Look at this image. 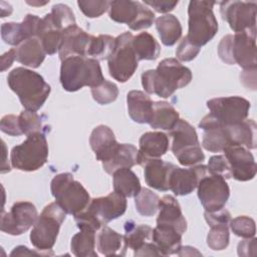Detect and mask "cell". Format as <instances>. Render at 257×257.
Wrapping results in <instances>:
<instances>
[{"label": "cell", "mask_w": 257, "mask_h": 257, "mask_svg": "<svg viewBox=\"0 0 257 257\" xmlns=\"http://www.w3.org/2000/svg\"><path fill=\"white\" fill-rule=\"evenodd\" d=\"M192 80V71L176 58L163 59L156 69L142 74V84L148 93L167 98L177 89L185 87Z\"/></svg>", "instance_id": "1"}, {"label": "cell", "mask_w": 257, "mask_h": 257, "mask_svg": "<svg viewBox=\"0 0 257 257\" xmlns=\"http://www.w3.org/2000/svg\"><path fill=\"white\" fill-rule=\"evenodd\" d=\"M7 83L26 110L37 111L50 93V85L37 72L24 67H16L7 76Z\"/></svg>", "instance_id": "2"}, {"label": "cell", "mask_w": 257, "mask_h": 257, "mask_svg": "<svg viewBox=\"0 0 257 257\" xmlns=\"http://www.w3.org/2000/svg\"><path fill=\"white\" fill-rule=\"evenodd\" d=\"M103 81L99 62L94 58L72 55L61 61L60 83L66 91H77L83 86L94 87Z\"/></svg>", "instance_id": "3"}, {"label": "cell", "mask_w": 257, "mask_h": 257, "mask_svg": "<svg viewBox=\"0 0 257 257\" xmlns=\"http://www.w3.org/2000/svg\"><path fill=\"white\" fill-rule=\"evenodd\" d=\"M210 113L205 115L199 123L201 128L228 126L247 119L250 102L241 96L216 97L207 101Z\"/></svg>", "instance_id": "4"}, {"label": "cell", "mask_w": 257, "mask_h": 257, "mask_svg": "<svg viewBox=\"0 0 257 257\" xmlns=\"http://www.w3.org/2000/svg\"><path fill=\"white\" fill-rule=\"evenodd\" d=\"M218 54L227 64H238L244 69L256 67V31L224 36L218 45Z\"/></svg>", "instance_id": "5"}, {"label": "cell", "mask_w": 257, "mask_h": 257, "mask_svg": "<svg viewBox=\"0 0 257 257\" xmlns=\"http://www.w3.org/2000/svg\"><path fill=\"white\" fill-rule=\"evenodd\" d=\"M50 190L55 202L66 214L72 216L83 212L91 201L88 192L70 173L56 175L50 183Z\"/></svg>", "instance_id": "6"}, {"label": "cell", "mask_w": 257, "mask_h": 257, "mask_svg": "<svg viewBox=\"0 0 257 257\" xmlns=\"http://www.w3.org/2000/svg\"><path fill=\"white\" fill-rule=\"evenodd\" d=\"M216 2L191 1L188 7L189 30L188 40L201 48L207 44L218 31V22L213 13Z\"/></svg>", "instance_id": "7"}, {"label": "cell", "mask_w": 257, "mask_h": 257, "mask_svg": "<svg viewBox=\"0 0 257 257\" xmlns=\"http://www.w3.org/2000/svg\"><path fill=\"white\" fill-rule=\"evenodd\" d=\"M66 213L56 203H50L37 217L30 233L31 244L38 251H50L54 246Z\"/></svg>", "instance_id": "8"}, {"label": "cell", "mask_w": 257, "mask_h": 257, "mask_svg": "<svg viewBox=\"0 0 257 257\" xmlns=\"http://www.w3.org/2000/svg\"><path fill=\"white\" fill-rule=\"evenodd\" d=\"M169 136L173 140L172 152L181 165L194 166L205 160L198 135L187 120L179 119Z\"/></svg>", "instance_id": "9"}, {"label": "cell", "mask_w": 257, "mask_h": 257, "mask_svg": "<svg viewBox=\"0 0 257 257\" xmlns=\"http://www.w3.org/2000/svg\"><path fill=\"white\" fill-rule=\"evenodd\" d=\"M47 158L48 145L42 133L27 136V139L15 146L10 154L12 167L23 172L37 171L46 163Z\"/></svg>", "instance_id": "10"}, {"label": "cell", "mask_w": 257, "mask_h": 257, "mask_svg": "<svg viewBox=\"0 0 257 257\" xmlns=\"http://www.w3.org/2000/svg\"><path fill=\"white\" fill-rule=\"evenodd\" d=\"M133 34L123 32L115 38V45L108 57V71L119 82L127 81L138 68L139 59L133 47Z\"/></svg>", "instance_id": "11"}, {"label": "cell", "mask_w": 257, "mask_h": 257, "mask_svg": "<svg viewBox=\"0 0 257 257\" xmlns=\"http://www.w3.org/2000/svg\"><path fill=\"white\" fill-rule=\"evenodd\" d=\"M257 4L254 1H224L220 3V13L230 28L238 32L256 31Z\"/></svg>", "instance_id": "12"}, {"label": "cell", "mask_w": 257, "mask_h": 257, "mask_svg": "<svg viewBox=\"0 0 257 257\" xmlns=\"http://www.w3.org/2000/svg\"><path fill=\"white\" fill-rule=\"evenodd\" d=\"M37 217V209L31 202H16L9 212H2L1 231L13 236L21 235L34 225Z\"/></svg>", "instance_id": "13"}, {"label": "cell", "mask_w": 257, "mask_h": 257, "mask_svg": "<svg viewBox=\"0 0 257 257\" xmlns=\"http://www.w3.org/2000/svg\"><path fill=\"white\" fill-rule=\"evenodd\" d=\"M198 198L205 211L213 212L224 208L230 196V189L225 179L207 174L198 184Z\"/></svg>", "instance_id": "14"}, {"label": "cell", "mask_w": 257, "mask_h": 257, "mask_svg": "<svg viewBox=\"0 0 257 257\" xmlns=\"http://www.w3.org/2000/svg\"><path fill=\"white\" fill-rule=\"evenodd\" d=\"M85 210L102 226L125 212L126 200L124 196L111 192L107 196L92 199Z\"/></svg>", "instance_id": "15"}, {"label": "cell", "mask_w": 257, "mask_h": 257, "mask_svg": "<svg viewBox=\"0 0 257 257\" xmlns=\"http://www.w3.org/2000/svg\"><path fill=\"white\" fill-rule=\"evenodd\" d=\"M231 176L241 182L252 180L257 172V166L253 155L243 146H229L224 151Z\"/></svg>", "instance_id": "16"}, {"label": "cell", "mask_w": 257, "mask_h": 257, "mask_svg": "<svg viewBox=\"0 0 257 257\" xmlns=\"http://www.w3.org/2000/svg\"><path fill=\"white\" fill-rule=\"evenodd\" d=\"M208 173V169L204 165H198L189 169L175 166L170 175L169 189L177 196L189 195L198 187L200 180Z\"/></svg>", "instance_id": "17"}, {"label": "cell", "mask_w": 257, "mask_h": 257, "mask_svg": "<svg viewBox=\"0 0 257 257\" xmlns=\"http://www.w3.org/2000/svg\"><path fill=\"white\" fill-rule=\"evenodd\" d=\"M93 35L86 33L76 24L65 28L62 32V44L58 51L61 61L68 56H88Z\"/></svg>", "instance_id": "18"}, {"label": "cell", "mask_w": 257, "mask_h": 257, "mask_svg": "<svg viewBox=\"0 0 257 257\" xmlns=\"http://www.w3.org/2000/svg\"><path fill=\"white\" fill-rule=\"evenodd\" d=\"M40 19L36 15L27 14L21 23H3L1 26V37L5 43L18 46L23 41L36 37Z\"/></svg>", "instance_id": "19"}, {"label": "cell", "mask_w": 257, "mask_h": 257, "mask_svg": "<svg viewBox=\"0 0 257 257\" xmlns=\"http://www.w3.org/2000/svg\"><path fill=\"white\" fill-rule=\"evenodd\" d=\"M138 165L144 166L148 161L160 159L169 150V137L162 132H148L139 141Z\"/></svg>", "instance_id": "20"}, {"label": "cell", "mask_w": 257, "mask_h": 257, "mask_svg": "<svg viewBox=\"0 0 257 257\" xmlns=\"http://www.w3.org/2000/svg\"><path fill=\"white\" fill-rule=\"evenodd\" d=\"M160 213L157 218V225L170 226L179 231L182 235L187 230V221L182 213L181 206L177 199L166 195L159 201Z\"/></svg>", "instance_id": "21"}, {"label": "cell", "mask_w": 257, "mask_h": 257, "mask_svg": "<svg viewBox=\"0 0 257 257\" xmlns=\"http://www.w3.org/2000/svg\"><path fill=\"white\" fill-rule=\"evenodd\" d=\"M144 175L147 185L158 191L166 192L169 189V179L175 165L161 159L148 161L144 166Z\"/></svg>", "instance_id": "22"}, {"label": "cell", "mask_w": 257, "mask_h": 257, "mask_svg": "<svg viewBox=\"0 0 257 257\" xmlns=\"http://www.w3.org/2000/svg\"><path fill=\"white\" fill-rule=\"evenodd\" d=\"M89 145L95 153L96 160L103 163L111 156L118 143L110 127L104 124H99L91 132Z\"/></svg>", "instance_id": "23"}, {"label": "cell", "mask_w": 257, "mask_h": 257, "mask_svg": "<svg viewBox=\"0 0 257 257\" xmlns=\"http://www.w3.org/2000/svg\"><path fill=\"white\" fill-rule=\"evenodd\" d=\"M127 111L131 118L138 123H150L153 117V101L141 90H131L126 95Z\"/></svg>", "instance_id": "24"}, {"label": "cell", "mask_w": 257, "mask_h": 257, "mask_svg": "<svg viewBox=\"0 0 257 257\" xmlns=\"http://www.w3.org/2000/svg\"><path fill=\"white\" fill-rule=\"evenodd\" d=\"M139 150L132 144H118L111 156L102 163L103 170L112 175L116 170L138 165Z\"/></svg>", "instance_id": "25"}, {"label": "cell", "mask_w": 257, "mask_h": 257, "mask_svg": "<svg viewBox=\"0 0 257 257\" xmlns=\"http://www.w3.org/2000/svg\"><path fill=\"white\" fill-rule=\"evenodd\" d=\"M62 32L54 24L50 13L40 19L36 37L40 40L46 54L52 55L59 51L62 44Z\"/></svg>", "instance_id": "26"}, {"label": "cell", "mask_w": 257, "mask_h": 257, "mask_svg": "<svg viewBox=\"0 0 257 257\" xmlns=\"http://www.w3.org/2000/svg\"><path fill=\"white\" fill-rule=\"evenodd\" d=\"M152 240L162 256H167L178 253L181 248L182 234L173 227L157 225L153 229Z\"/></svg>", "instance_id": "27"}, {"label": "cell", "mask_w": 257, "mask_h": 257, "mask_svg": "<svg viewBox=\"0 0 257 257\" xmlns=\"http://www.w3.org/2000/svg\"><path fill=\"white\" fill-rule=\"evenodd\" d=\"M14 49L16 60L32 68L40 66L46 55V52L37 37H32L23 41Z\"/></svg>", "instance_id": "28"}, {"label": "cell", "mask_w": 257, "mask_h": 257, "mask_svg": "<svg viewBox=\"0 0 257 257\" xmlns=\"http://www.w3.org/2000/svg\"><path fill=\"white\" fill-rule=\"evenodd\" d=\"M79 232L71 238V252L77 257H97L95 252V230L89 225H77Z\"/></svg>", "instance_id": "29"}, {"label": "cell", "mask_w": 257, "mask_h": 257, "mask_svg": "<svg viewBox=\"0 0 257 257\" xmlns=\"http://www.w3.org/2000/svg\"><path fill=\"white\" fill-rule=\"evenodd\" d=\"M144 5L139 1L117 0L109 2V18L117 23H125L131 28L137 21Z\"/></svg>", "instance_id": "30"}, {"label": "cell", "mask_w": 257, "mask_h": 257, "mask_svg": "<svg viewBox=\"0 0 257 257\" xmlns=\"http://www.w3.org/2000/svg\"><path fill=\"white\" fill-rule=\"evenodd\" d=\"M96 246L104 256L123 255L125 254V246L123 236L112 230L106 225H103L96 237Z\"/></svg>", "instance_id": "31"}, {"label": "cell", "mask_w": 257, "mask_h": 257, "mask_svg": "<svg viewBox=\"0 0 257 257\" xmlns=\"http://www.w3.org/2000/svg\"><path fill=\"white\" fill-rule=\"evenodd\" d=\"M231 146H243L248 150L256 148V123L253 119H245L240 123L227 126Z\"/></svg>", "instance_id": "32"}, {"label": "cell", "mask_w": 257, "mask_h": 257, "mask_svg": "<svg viewBox=\"0 0 257 257\" xmlns=\"http://www.w3.org/2000/svg\"><path fill=\"white\" fill-rule=\"evenodd\" d=\"M180 119L179 112L167 101L153 102V117L150 125L153 128L171 131Z\"/></svg>", "instance_id": "33"}, {"label": "cell", "mask_w": 257, "mask_h": 257, "mask_svg": "<svg viewBox=\"0 0 257 257\" xmlns=\"http://www.w3.org/2000/svg\"><path fill=\"white\" fill-rule=\"evenodd\" d=\"M114 192L126 197H136L141 191V182L138 176L128 168L118 169L113 174Z\"/></svg>", "instance_id": "34"}, {"label": "cell", "mask_w": 257, "mask_h": 257, "mask_svg": "<svg viewBox=\"0 0 257 257\" xmlns=\"http://www.w3.org/2000/svg\"><path fill=\"white\" fill-rule=\"evenodd\" d=\"M156 28L163 44L166 46L174 45L182 36V25L179 19L172 14H166L157 18Z\"/></svg>", "instance_id": "35"}, {"label": "cell", "mask_w": 257, "mask_h": 257, "mask_svg": "<svg viewBox=\"0 0 257 257\" xmlns=\"http://www.w3.org/2000/svg\"><path fill=\"white\" fill-rule=\"evenodd\" d=\"M124 230L125 234L123 235V241L126 249L130 248L137 251L146 242L152 239L153 229L148 225H137L134 221L130 220L125 222Z\"/></svg>", "instance_id": "36"}, {"label": "cell", "mask_w": 257, "mask_h": 257, "mask_svg": "<svg viewBox=\"0 0 257 257\" xmlns=\"http://www.w3.org/2000/svg\"><path fill=\"white\" fill-rule=\"evenodd\" d=\"M133 47L139 60H155L161 52L159 42L146 31L133 37Z\"/></svg>", "instance_id": "37"}, {"label": "cell", "mask_w": 257, "mask_h": 257, "mask_svg": "<svg viewBox=\"0 0 257 257\" xmlns=\"http://www.w3.org/2000/svg\"><path fill=\"white\" fill-rule=\"evenodd\" d=\"M202 145L204 149L209 152H223L227 147L231 146V140L227 126H218L205 130Z\"/></svg>", "instance_id": "38"}, {"label": "cell", "mask_w": 257, "mask_h": 257, "mask_svg": "<svg viewBox=\"0 0 257 257\" xmlns=\"http://www.w3.org/2000/svg\"><path fill=\"white\" fill-rule=\"evenodd\" d=\"M159 196L148 188H143L135 197L137 211L145 217H151L159 210Z\"/></svg>", "instance_id": "39"}, {"label": "cell", "mask_w": 257, "mask_h": 257, "mask_svg": "<svg viewBox=\"0 0 257 257\" xmlns=\"http://www.w3.org/2000/svg\"><path fill=\"white\" fill-rule=\"evenodd\" d=\"M114 45L115 38L110 35L100 34L96 37L93 36L90 43L88 56H91L96 60L108 59V57L113 51Z\"/></svg>", "instance_id": "40"}, {"label": "cell", "mask_w": 257, "mask_h": 257, "mask_svg": "<svg viewBox=\"0 0 257 257\" xmlns=\"http://www.w3.org/2000/svg\"><path fill=\"white\" fill-rule=\"evenodd\" d=\"M207 245L215 251L226 249L229 245V225L220 224L211 226L207 235Z\"/></svg>", "instance_id": "41"}, {"label": "cell", "mask_w": 257, "mask_h": 257, "mask_svg": "<svg viewBox=\"0 0 257 257\" xmlns=\"http://www.w3.org/2000/svg\"><path fill=\"white\" fill-rule=\"evenodd\" d=\"M91 94L99 104H108L117 98L118 88L113 82L104 79L101 84L91 87Z\"/></svg>", "instance_id": "42"}, {"label": "cell", "mask_w": 257, "mask_h": 257, "mask_svg": "<svg viewBox=\"0 0 257 257\" xmlns=\"http://www.w3.org/2000/svg\"><path fill=\"white\" fill-rule=\"evenodd\" d=\"M50 14L56 27H58L62 31L65 28L76 24L72 10L65 4L60 3L53 5Z\"/></svg>", "instance_id": "43"}, {"label": "cell", "mask_w": 257, "mask_h": 257, "mask_svg": "<svg viewBox=\"0 0 257 257\" xmlns=\"http://www.w3.org/2000/svg\"><path fill=\"white\" fill-rule=\"evenodd\" d=\"M232 232L242 238H252L255 236V221L247 216H238L229 223Z\"/></svg>", "instance_id": "44"}, {"label": "cell", "mask_w": 257, "mask_h": 257, "mask_svg": "<svg viewBox=\"0 0 257 257\" xmlns=\"http://www.w3.org/2000/svg\"><path fill=\"white\" fill-rule=\"evenodd\" d=\"M19 117V125L22 134L29 136L35 133H41L42 123L40 116L35 111L23 110L18 115Z\"/></svg>", "instance_id": "45"}, {"label": "cell", "mask_w": 257, "mask_h": 257, "mask_svg": "<svg viewBox=\"0 0 257 257\" xmlns=\"http://www.w3.org/2000/svg\"><path fill=\"white\" fill-rule=\"evenodd\" d=\"M208 172L211 175L220 176L224 179H230L231 176V170L230 165L223 155H217L210 158L207 166Z\"/></svg>", "instance_id": "46"}, {"label": "cell", "mask_w": 257, "mask_h": 257, "mask_svg": "<svg viewBox=\"0 0 257 257\" xmlns=\"http://www.w3.org/2000/svg\"><path fill=\"white\" fill-rule=\"evenodd\" d=\"M77 5L86 17L95 18L109 8V1H78Z\"/></svg>", "instance_id": "47"}, {"label": "cell", "mask_w": 257, "mask_h": 257, "mask_svg": "<svg viewBox=\"0 0 257 257\" xmlns=\"http://www.w3.org/2000/svg\"><path fill=\"white\" fill-rule=\"evenodd\" d=\"M200 47L191 43L185 36L176 49V56L181 61H191L200 52Z\"/></svg>", "instance_id": "48"}, {"label": "cell", "mask_w": 257, "mask_h": 257, "mask_svg": "<svg viewBox=\"0 0 257 257\" xmlns=\"http://www.w3.org/2000/svg\"><path fill=\"white\" fill-rule=\"evenodd\" d=\"M0 128L3 133L9 136H20L23 135L19 125V117L13 114L4 115L0 121Z\"/></svg>", "instance_id": "49"}, {"label": "cell", "mask_w": 257, "mask_h": 257, "mask_svg": "<svg viewBox=\"0 0 257 257\" xmlns=\"http://www.w3.org/2000/svg\"><path fill=\"white\" fill-rule=\"evenodd\" d=\"M204 217L210 227L214 226V225H220V224L229 225V223L231 221L230 213L224 208L217 210V211H213V212L205 211Z\"/></svg>", "instance_id": "50"}, {"label": "cell", "mask_w": 257, "mask_h": 257, "mask_svg": "<svg viewBox=\"0 0 257 257\" xmlns=\"http://www.w3.org/2000/svg\"><path fill=\"white\" fill-rule=\"evenodd\" d=\"M144 3L153 7L159 13H168L178 5V1H167V0H145Z\"/></svg>", "instance_id": "51"}, {"label": "cell", "mask_w": 257, "mask_h": 257, "mask_svg": "<svg viewBox=\"0 0 257 257\" xmlns=\"http://www.w3.org/2000/svg\"><path fill=\"white\" fill-rule=\"evenodd\" d=\"M256 253V238L252 237L242 240L238 244V255L239 256H251Z\"/></svg>", "instance_id": "52"}, {"label": "cell", "mask_w": 257, "mask_h": 257, "mask_svg": "<svg viewBox=\"0 0 257 257\" xmlns=\"http://www.w3.org/2000/svg\"><path fill=\"white\" fill-rule=\"evenodd\" d=\"M135 256H160L162 255L154 242H146L140 249L134 252Z\"/></svg>", "instance_id": "53"}, {"label": "cell", "mask_w": 257, "mask_h": 257, "mask_svg": "<svg viewBox=\"0 0 257 257\" xmlns=\"http://www.w3.org/2000/svg\"><path fill=\"white\" fill-rule=\"evenodd\" d=\"M14 60H16V55L15 49L12 48L1 56V70L5 71L7 68H9Z\"/></svg>", "instance_id": "54"}, {"label": "cell", "mask_w": 257, "mask_h": 257, "mask_svg": "<svg viewBox=\"0 0 257 257\" xmlns=\"http://www.w3.org/2000/svg\"><path fill=\"white\" fill-rule=\"evenodd\" d=\"M26 254H29V255H33V254H36V255H53V252L50 251V252H31V251H28V248L25 247V246H18L16 248H14V250L10 253V256H15V255H26Z\"/></svg>", "instance_id": "55"}, {"label": "cell", "mask_w": 257, "mask_h": 257, "mask_svg": "<svg viewBox=\"0 0 257 257\" xmlns=\"http://www.w3.org/2000/svg\"><path fill=\"white\" fill-rule=\"evenodd\" d=\"M2 148H3V155L4 157L6 156V146H5V143L2 141ZM7 172H10V166L8 164H6V159L4 158V161L2 163V167H1V173L4 174V173H7Z\"/></svg>", "instance_id": "56"}, {"label": "cell", "mask_w": 257, "mask_h": 257, "mask_svg": "<svg viewBox=\"0 0 257 257\" xmlns=\"http://www.w3.org/2000/svg\"><path fill=\"white\" fill-rule=\"evenodd\" d=\"M28 4H30V5H37V6H41V5H44V4H46V3H48L47 1H45V2H41V3H39V2H27Z\"/></svg>", "instance_id": "57"}]
</instances>
